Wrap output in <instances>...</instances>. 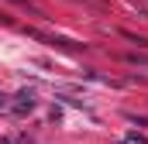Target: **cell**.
I'll return each mask as SVG.
<instances>
[{
  "mask_svg": "<svg viewBox=\"0 0 148 144\" xmlns=\"http://www.w3.org/2000/svg\"><path fill=\"white\" fill-rule=\"evenodd\" d=\"M17 3H28V0H17Z\"/></svg>",
  "mask_w": 148,
  "mask_h": 144,
  "instance_id": "obj_7",
  "label": "cell"
},
{
  "mask_svg": "<svg viewBox=\"0 0 148 144\" xmlns=\"http://www.w3.org/2000/svg\"><path fill=\"white\" fill-rule=\"evenodd\" d=\"M127 65H141V69H148V55H127Z\"/></svg>",
  "mask_w": 148,
  "mask_h": 144,
  "instance_id": "obj_3",
  "label": "cell"
},
{
  "mask_svg": "<svg viewBox=\"0 0 148 144\" xmlns=\"http://www.w3.org/2000/svg\"><path fill=\"white\" fill-rule=\"evenodd\" d=\"M3 107H7V103H3V96H0V110H3Z\"/></svg>",
  "mask_w": 148,
  "mask_h": 144,
  "instance_id": "obj_5",
  "label": "cell"
},
{
  "mask_svg": "<svg viewBox=\"0 0 148 144\" xmlns=\"http://www.w3.org/2000/svg\"><path fill=\"white\" fill-rule=\"evenodd\" d=\"M48 41H52V45H59V48H66V52H79V41H69V38H48Z\"/></svg>",
  "mask_w": 148,
  "mask_h": 144,
  "instance_id": "obj_2",
  "label": "cell"
},
{
  "mask_svg": "<svg viewBox=\"0 0 148 144\" xmlns=\"http://www.w3.org/2000/svg\"><path fill=\"white\" fill-rule=\"evenodd\" d=\"M121 35L127 38L131 45H141V48H148V38H138V35H131V31H121Z\"/></svg>",
  "mask_w": 148,
  "mask_h": 144,
  "instance_id": "obj_4",
  "label": "cell"
},
{
  "mask_svg": "<svg viewBox=\"0 0 148 144\" xmlns=\"http://www.w3.org/2000/svg\"><path fill=\"white\" fill-rule=\"evenodd\" d=\"M31 110H35V96L28 89H21L17 93V103H14V113H31Z\"/></svg>",
  "mask_w": 148,
  "mask_h": 144,
  "instance_id": "obj_1",
  "label": "cell"
},
{
  "mask_svg": "<svg viewBox=\"0 0 148 144\" xmlns=\"http://www.w3.org/2000/svg\"><path fill=\"white\" fill-rule=\"evenodd\" d=\"M121 144H134V141H121Z\"/></svg>",
  "mask_w": 148,
  "mask_h": 144,
  "instance_id": "obj_6",
  "label": "cell"
}]
</instances>
